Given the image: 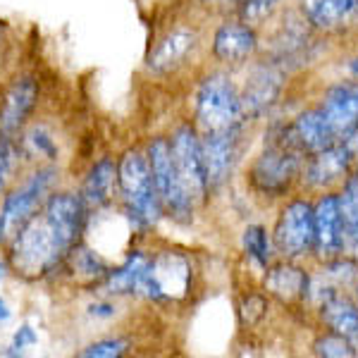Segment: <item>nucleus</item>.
<instances>
[{"instance_id":"obj_25","label":"nucleus","mask_w":358,"mask_h":358,"mask_svg":"<svg viewBox=\"0 0 358 358\" xmlns=\"http://www.w3.org/2000/svg\"><path fill=\"white\" fill-rule=\"evenodd\" d=\"M17 146H20V153L24 158L45 160V163H53L57 153H60L55 136L50 134V129L45 124L29 127L24 134H22V138H17Z\"/></svg>"},{"instance_id":"obj_19","label":"nucleus","mask_w":358,"mask_h":358,"mask_svg":"<svg viewBox=\"0 0 358 358\" xmlns=\"http://www.w3.org/2000/svg\"><path fill=\"white\" fill-rule=\"evenodd\" d=\"M308 285L310 275L303 268H299L296 261H282L275 265L270 263L265 268L263 287L280 303H306L308 301Z\"/></svg>"},{"instance_id":"obj_33","label":"nucleus","mask_w":358,"mask_h":358,"mask_svg":"<svg viewBox=\"0 0 358 358\" xmlns=\"http://www.w3.org/2000/svg\"><path fill=\"white\" fill-rule=\"evenodd\" d=\"M115 313H117V306L113 301H96L89 306V315L94 317H113Z\"/></svg>"},{"instance_id":"obj_20","label":"nucleus","mask_w":358,"mask_h":358,"mask_svg":"<svg viewBox=\"0 0 358 358\" xmlns=\"http://www.w3.org/2000/svg\"><path fill=\"white\" fill-rule=\"evenodd\" d=\"M303 17L315 31H349L358 27V0H306Z\"/></svg>"},{"instance_id":"obj_1","label":"nucleus","mask_w":358,"mask_h":358,"mask_svg":"<svg viewBox=\"0 0 358 358\" xmlns=\"http://www.w3.org/2000/svg\"><path fill=\"white\" fill-rule=\"evenodd\" d=\"M91 210L74 192H53L41 210L22 224L5 244L10 273L41 280L62 268L72 248L84 239Z\"/></svg>"},{"instance_id":"obj_4","label":"nucleus","mask_w":358,"mask_h":358,"mask_svg":"<svg viewBox=\"0 0 358 358\" xmlns=\"http://www.w3.org/2000/svg\"><path fill=\"white\" fill-rule=\"evenodd\" d=\"M194 120L199 131H220L246 124L239 89L227 72H208L199 82L194 94Z\"/></svg>"},{"instance_id":"obj_40","label":"nucleus","mask_w":358,"mask_h":358,"mask_svg":"<svg viewBox=\"0 0 358 358\" xmlns=\"http://www.w3.org/2000/svg\"><path fill=\"white\" fill-rule=\"evenodd\" d=\"M356 158H358V134H356Z\"/></svg>"},{"instance_id":"obj_27","label":"nucleus","mask_w":358,"mask_h":358,"mask_svg":"<svg viewBox=\"0 0 358 358\" xmlns=\"http://www.w3.org/2000/svg\"><path fill=\"white\" fill-rule=\"evenodd\" d=\"M20 146H17V138L5 134L3 129H0V199L5 196L8 192L10 182H13L15 177V170L17 165H20Z\"/></svg>"},{"instance_id":"obj_7","label":"nucleus","mask_w":358,"mask_h":358,"mask_svg":"<svg viewBox=\"0 0 358 358\" xmlns=\"http://www.w3.org/2000/svg\"><path fill=\"white\" fill-rule=\"evenodd\" d=\"M143 153L148 158V167H151L155 189H158L160 203H163V215H167L170 220H175L179 224H192L194 213L199 206L194 203V199L189 196L182 179L177 175V167L170 151V138L167 136L151 138V143H148Z\"/></svg>"},{"instance_id":"obj_6","label":"nucleus","mask_w":358,"mask_h":358,"mask_svg":"<svg viewBox=\"0 0 358 358\" xmlns=\"http://www.w3.org/2000/svg\"><path fill=\"white\" fill-rule=\"evenodd\" d=\"M194 285V265L182 251H155L148 256L146 273L141 280L138 296H146L155 303L184 301Z\"/></svg>"},{"instance_id":"obj_15","label":"nucleus","mask_w":358,"mask_h":358,"mask_svg":"<svg viewBox=\"0 0 358 358\" xmlns=\"http://www.w3.org/2000/svg\"><path fill=\"white\" fill-rule=\"evenodd\" d=\"M199 31L194 27L179 24L170 31H165L163 36L155 41L151 53L146 57V67L151 74L165 77V74L177 72L179 67L187 65V60L194 55V50L199 48Z\"/></svg>"},{"instance_id":"obj_22","label":"nucleus","mask_w":358,"mask_h":358,"mask_svg":"<svg viewBox=\"0 0 358 358\" xmlns=\"http://www.w3.org/2000/svg\"><path fill=\"white\" fill-rule=\"evenodd\" d=\"M148 256L151 253L141 251V248H131L122 263L108 270L101 287L110 296H138L143 273H146V265H148Z\"/></svg>"},{"instance_id":"obj_11","label":"nucleus","mask_w":358,"mask_h":358,"mask_svg":"<svg viewBox=\"0 0 358 358\" xmlns=\"http://www.w3.org/2000/svg\"><path fill=\"white\" fill-rule=\"evenodd\" d=\"M287 72L273 60L256 62L246 77L244 89H239L241 96V113L246 122H258L280 103V96L285 91Z\"/></svg>"},{"instance_id":"obj_14","label":"nucleus","mask_w":358,"mask_h":358,"mask_svg":"<svg viewBox=\"0 0 358 358\" xmlns=\"http://www.w3.org/2000/svg\"><path fill=\"white\" fill-rule=\"evenodd\" d=\"M317 110L325 115L337 141H351L358 134V82L346 79L327 86L317 101Z\"/></svg>"},{"instance_id":"obj_30","label":"nucleus","mask_w":358,"mask_h":358,"mask_svg":"<svg viewBox=\"0 0 358 358\" xmlns=\"http://www.w3.org/2000/svg\"><path fill=\"white\" fill-rule=\"evenodd\" d=\"M129 339L122 337H108V339H98V342L84 346L79 351L82 358H120L129 351Z\"/></svg>"},{"instance_id":"obj_10","label":"nucleus","mask_w":358,"mask_h":358,"mask_svg":"<svg viewBox=\"0 0 358 358\" xmlns=\"http://www.w3.org/2000/svg\"><path fill=\"white\" fill-rule=\"evenodd\" d=\"M167 138H170V151L177 167V175L182 179L189 196L194 199V203L201 206L206 201V196L210 194L208 192L203 155H201V131L196 129V124L184 122Z\"/></svg>"},{"instance_id":"obj_39","label":"nucleus","mask_w":358,"mask_h":358,"mask_svg":"<svg viewBox=\"0 0 358 358\" xmlns=\"http://www.w3.org/2000/svg\"><path fill=\"white\" fill-rule=\"evenodd\" d=\"M3 31H5V24L0 22V41H3Z\"/></svg>"},{"instance_id":"obj_24","label":"nucleus","mask_w":358,"mask_h":358,"mask_svg":"<svg viewBox=\"0 0 358 358\" xmlns=\"http://www.w3.org/2000/svg\"><path fill=\"white\" fill-rule=\"evenodd\" d=\"M337 196L344 222V256L358 263V172L344 179Z\"/></svg>"},{"instance_id":"obj_37","label":"nucleus","mask_w":358,"mask_h":358,"mask_svg":"<svg viewBox=\"0 0 358 358\" xmlns=\"http://www.w3.org/2000/svg\"><path fill=\"white\" fill-rule=\"evenodd\" d=\"M203 3H229V0H203Z\"/></svg>"},{"instance_id":"obj_29","label":"nucleus","mask_w":358,"mask_h":358,"mask_svg":"<svg viewBox=\"0 0 358 358\" xmlns=\"http://www.w3.org/2000/svg\"><path fill=\"white\" fill-rule=\"evenodd\" d=\"M234 3H236V17L241 22H246V24L256 27L263 24L273 15V10L282 0H234Z\"/></svg>"},{"instance_id":"obj_36","label":"nucleus","mask_w":358,"mask_h":358,"mask_svg":"<svg viewBox=\"0 0 358 358\" xmlns=\"http://www.w3.org/2000/svg\"><path fill=\"white\" fill-rule=\"evenodd\" d=\"M8 273H10V265H8V258H5V253L0 251V282L8 277Z\"/></svg>"},{"instance_id":"obj_26","label":"nucleus","mask_w":358,"mask_h":358,"mask_svg":"<svg viewBox=\"0 0 358 358\" xmlns=\"http://www.w3.org/2000/svg\"><path fill=\"white\" fill-rule=\"evenodd\" d=\"M241 248L248 256V261H253L261 270L268 268L273 263L275 248H273V239H270L268 229L263 224H248L241 234Z\"/></svg>"},{"instance_id":"obj_5","label":"nucleus","mask_w":358,"mask_h":358,"mask_svg":"<svg viewBox=\"0 0 358 358\" xmlns=\"http://www.w3.org/2000/svg\"><path fill=\"white\" fill-rule=\"evenodd\" d=\"M57 182L55 165H38L22 184H15L0 199V246L10 241L17 229L24 224L29 217H34L41 206L45 203L53 187Z\"/></svg>"},{"instance_id":"obj_35","label":"nucleus","mask_w":358,"mask_h":358,"mask_svg":"<svg viewBox=\"0 0 358 358\" xmlns=\"http://www.w3.org/2000/svg\"><path fill=\"white\" fill-rule=\"evenodd\" d=\"M346 69H349V77L354 79V82H358V55L351 57L349 65H346Z\"/></svg>"},{"instance_id":"obj_34","label":"nucleus","mask_w":358,"mask_h":358,"mask_svg":"<svg viewBox=\"0 0 358 358\" xmlns=\"http://www.w3.org/2000/svg\"><path fill=\"white\" fill-rule=\"evenodd\" d=\"M10 317H13V308H10L8 301L0 296V325H3V322H8Z\"/></svg>"},{"instance_id":"obj_16","label":"nucleus","mask_w":358,"mask_h":358,"mask_svg":"<svg viewBox=\"0 0 358 358\" xmlns=\"http://www.w3.org/2000/svg\"><path fill=\"white\" fill-rule=\"evenodd\" d=\"M258 53L256 27L236 20L222 22L213 34V57L224 67H241Z\"/></svg>"},{"instance_id":"obj_17","label":"nucleus","mask_w":358,"mask_h":358,"mask_svg":"<svg viewBox=\"0 0 358 358\" xmlns=\"http://www.w3.org/2000/svg\"><path fill=\"white\" fill-rule=\"evenodd\" d=\"M38 84L34 77H20L5 89L0 98V129L15 136L27 127L29 117L36 110Z\"/></svg>"},{"instance_id":"obj_13","label":"nucleus","mask_w":358,"mask_h":358,"mask_svg":"<svg viewBox=\"0 0 358 358\" xmlns=\"http://www.w3.org/2000/svg\"><path fill=\"white\" fill-rule=\"evenodd\" d=\"M313 256L320 263L344 256V222L337 192H322L313 201Z\"/></svg>"},{"instance_id":"obj_8","label":"nucleus","mask_w":358,"mask_h":358,"mask_svg":"<svg viewBox=\"0 0 358 358\" xmlns=\"http://www.w3.org/2000/svg\"><path fill=\"white\" fill-rule=\"evenodd\" d=\"M275 253L282 261H301L313 256V201L294 196L282 206L270 232Z\"/></svg>"},{"instance_id":"obj_9","label":"nucleus","mask_w":358,"mask_h":358,"mask_svg":"<svg viewBox=\"0 0 358 358\" xmlns=\"http://www.w3.org/2000/svg\"><path fill=\"white\" fill-rule=\"evenodd\" d=\"M356 163V138L351 141H337L325 151L306 155L301 167V184L308 192H332L354 172Z\"/></svg>"},{"instance_id":"obj_23","label":"nucleus","mask_w":358,"mask_h":358,"mask_svg":"<svg viewBox=\"0 0 358 358\" xmlns=\"http://www.w3.org/2000/svg\"><path fill=\"white\" fill-rule=\"evenodd\" d=\"M317 315L327 330L342 334L358 349V306L354 299L346 296L344 292L334 294L317 306Z\"/></svg>"},{"instance_id":"obj_18","label":"nucleus","mask_w":358,"mask_h":358,"mask_svg":"<svg viewBox=\"0 0 358 358\" xmlns=\"http://www.w3.org/2000/svg\"><path fill=\"white\" fill-rule=\"evenodd\" d=\"M282 134L287 141L292 143L296 151H301L303 155H313L317 151H325L332 143H337L330 124H327L325 115L315 108L301 110L292 122L282 124Z\"/></svg>"},{"instance_id":"obj_38","label":"nucleus","mask_w":358,"mask_h":358,"mask_svg":"<svg viewBox=\"0 0 358 358\" xmlns=\"http://www.w3.org/2000/svg\"><path fill=\"white\" fill-rule=\"evenodd\" d=\"M354 292H356V299H354V301H356V306H358V282L354 285Z\"/></svg>"},{"instance_id":"obj_12","label":"nucleus","mask_w":358,"mask_h":358,"mask_svg":"<svg viewBox=\"0 0 358 358\" xmlns=\"http://www.w3.org/2000/svg\"><path fill=\"white\" fill-rule=\"evenodd\" d=\"M244 127L220 131H201V155H203L208 192H217L232 177L241 153Z\"/></svg>"},{"instance_id":"obj_3","label":"nucleus","mask_w":358,"mask_h":358,"mask_svg":"<svg viewBox=\"0 0 358 358\" xmlns=\"http://www.w3.org/2000/svg\"><path fill=\"white\" fill-rule=\"evenodd\" d=\"M306 155L292 146L282 134V124H275L265 138L263 151L248 167V187L263 199L287 196L294 182H299Z\"/></svg>"},{"instance_id":"obj_31","label":"nucleus","mask_w":358,"mask_h":358,"mask_svg":"<svg viewBox=\"0 0 358 358\" xmlns=\"http://www.w3.org/2000/svg\"><path fill=\"white\" fill-rule=\"evenodd\" d=\"M265 310H268V299H265L263 294H248L244 299V306L239 308V315L248 325H256L265 315Z\"/></svg>"},{"instance_id":"obj_32","label":"nucleus","mask_w":358,"mask_h":358,"mask_svg":"<svg viewBox=\"0 0 358 358\" xmlns=\"http://www.w3.org/2000/svg\"><path fill=\"white\" fill-rule=\"evenodd\" d=\"M38 344V334L31 325H22L20 330L13 334V342H10V351L8 356H22L27 349Z\"/></svg>"},{"instance_id":"obj_2","label":"nucleus","mask_w":358,"mask_h":358,"mask_svg":"<svg viewBox=\"0 0 358 358\" xmlns=\"http://www.w3.org/2000/svg\"><path fill=\"white\" fill-rule=\"evenodd\" d=\"M117 199L124 217L138 232H146L163 217L158 189H155L148 158L138 148H129L117 160Z\"/></svg>"},{"instance_id":"obj_21","label":"nucleus","mask_w":358,"mask_h":358,"mask_svg":"<svg viewBox=\"0 0 358 358\" xmlns=\"http://www.w3.org/2000/svg\"><path fill=\"white\" fill-rule=\"evenodd\" d=\"M79 196L84 199L91 213H101L110 208L115 196H117V163L108 155L98 158L86 172Z\"/></svg>"},{"instance_id":"obj_28","label":"nucleus","mask_w":358,"mask_h":358,"mask_svg":"<svg viewBox=\"0 0 358 358\" xmlns=\"http://www.w3.org/2000/svg\"><path fill=\"white\" fill-rule=\"evenodd\" d=\"M313 354L325 356V358H351V356L358 354V349L346 337H342V334L327 330V332H322L315 337Z\"/></svg>"}]
</instances>
